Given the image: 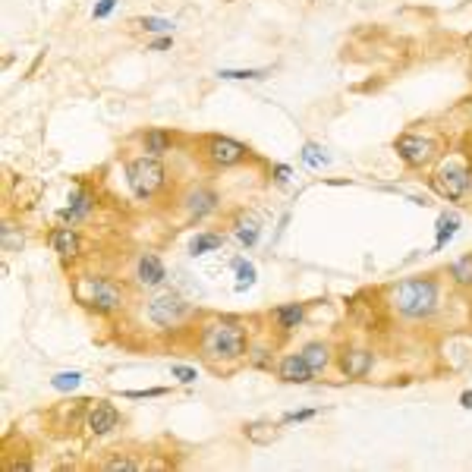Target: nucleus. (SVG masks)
Instances as JSON below:
<instances>
[{"label":"nucleus","mask_w":472,"mask_h":472,"mask_svg":"<svg viewBox=\"0 0 472 472\" xmlns=\"http://www.w3.org/2000/svg\"><path fill=\"white\" fill-rule=\"evenodd\" d=\"M469 183H472V177H469L466 167H441L432 177L434 192H438L441 199H450V202L463 199V195L469 192Z\"/></svg>","instance_id":"6"},{"label":"nucleus","mask_w":472,"mask_h":472,"mask_svg":"<svg viewBox=\"0 0 472 472\" xmlns=\"http://www.w3.org/2000/svg\"><path fill=\"white\" fill-rule=\"evenodd\" d=\"M167 271H164V262H161L158 255H142L139 258V267H136V280L142 287H158L164 284Z\"/></svg>","instance_id":"11"},{"label":"nucleus","mask_w":472,"mask_h":472,"mask_svg":"<svg viewBox=\"0 0 472 472\" xmlns=\"http://www.w3.org/2000/svg\"><path fill=\"white\" fill-rule=\"evenodd\" d=\"M120 425V413L114 410V403H95L88 413V432L95 434H108Z\"/></svg>","instance_id":"10"},{"label":"nucleus","mask_w":472,"mask_h":472,"mask_svg":"<svg viewBox=\"0 0 472 472\" xmlns=\"http://www.w3.org/2000/svg\"><path fill=\"white\" fill-rule=\"evenodd\" d=\"M460 403L466 406V410H472V391H466V393H463V397H460Z\"/></svg>","instance_id":"36"},{"label":"nucleus","mask_w":472,"mask_h":472,"mask_svg":"<svg viewBox=\"0 0 472 472\" xmlns=\"http://www.w3.org/2000/svg\"><path fill=\"white\" fill-rule=\"evenodd\" d=\"M151 47H154V51H167V47H171V38H158Z\"/></svg>","instance_id":"35"},{"label":"nucleus","mask_w":472,"mask_h":472,"mask_svg":"<svg viewBox=\"0 0 472 472\" xmlns=\"http://www.w3.org/2000/svg\"><path fill=\"white\" fill-rule=\"evenodd\" d=\"M202 347L214 359H239L249 350V337H246V328H239L236 321H214L202 334Z\"/></svg>","instance_id":"2"},{"label":"nucleus","mask_w":472,"mask_h":472,"mask_svg":"<svg viewBox=\"0 0 472 472\" xmlns=\"http://www.w3.org/2000/svg\"><path fill=\"white\" fill-rule=\"evenodd\" d=\"M393 302H397V309L406 318H428L438 309V284L428 277L403 280L393 290Z\"/></svg>","instance_id":"1"},{"label":"nucleus","mask_w":472,"mask_h":472,"mask_svg":"<svg viewBox=\"0 0 472 472\" xmlns=\"http://www.w3.org/2000/svg\"><path fill=\"white\" fill-rule=\"evenodd\" d=\"M280 378H284L287 384H309L312 381V365L306 362V356L302 353H293V356H284L280 359Z\"/></svg>","instance_id":"9"},{"label":"nucleus","mask_w":472,"mask_h":472,"mask_svg":"<svg viewBox=\"0 0 472 472\" xmlns=\"http://www.w3.org/2000/svg\"><path fill=\"white\" fill-rule=\"evenodd\" d=\"M221 79H265L267 69H221Z\"/></svg>","instance_id":"27"},{"label":"nucleus","mask_w":472,"mask_h":472,"mask_svg":"<svg viewBox=\"0 0 472 472\" xmlns=\"http://www.w3.org/2000/svg\"><path fill=\"white\" fill-rule=\"evenodd\" d=\"M0 243H4V252H19L23 249V234H16L13 224H4L0 227Z\"/></svg>","instance_id":"23"},{"label":"nucleus","mask_w":472,"mask_h":472,"mask_svg":"<svg viewBox=\"0 0 472 472\" xmlns=\"http://www.w3.org/2000/svg\"><path fill=\"white\" fill-rule=\"evenodd\" d=\"M393 148H397V154L406 161L410 167H422L432 161L434 154V142L425 136H413V132H406V136H400L397 142H393Z\"/></svg>","instance_id":"8"},{"label":"nucleus","mask_w":472,"mask_h":472,"mask_svg":"<svg viewBox=\"0 0 472 472\" xmlns=\"http://www.w3.org/2000/svg\"><path fill=\"white\" fill-rule=\"evenodd\" d=\"M456 227H460V217H456V214H441L438 217V239H434V249H444V246L454 239Z\"/></svg>","instance_id":"17"},{"label":"nucleus","mask_w":472,"mask_h":472,"mask_svg":"<svg viewBox=\"0 0 472 472\" xmlns=\"http://www.w3.org/2000/svg\"><path fill=\"white\" fill-rule=\"evenodd\" d=\"M183 205H186L189 214L199 221V217H205V214H211V211L217 208V192H211V189H192Z\"/></svg>","instance_id":"13"},{"label":"nucleus","mask_w":472,"mask_h":472,"mask_svg":"<svg viewBox=\"0 0 472 472\" xmlns=\"http://www.w3.org/2000/svg\"><path fill=\"white\" fill-rule=\"evenodd\" d=\"M51 246H54V252H57L63 262H69V258L79 255V236H76V230H69V227L54 230V234H51Z\"/></svg>","instance_id":"14"},{"label":"nucleus","mask_w":472,"mask_h":472,"mask_svg":"<svg viewBox=\"0 0 472 472\" xmlns=\"http://www.w3.org/2000/svg\"><path fill=\"white\" fill-rule=\"evenodd\" d=\"M274 173H277V177H274L277 183H287V180H290V167H274Z\"/></svg>","instance_id":"34"},{"label":"nucleus","mask_w":472,"mask_h":472,"mask_svg":"<svg viewBox=\"0 0 472 472\" xmlns=\"http://www.w3.org/2000/svg\"><path fill=\"white\" fill-rule=\"evenodd\" d=\"M234 267H236V274H239L236 290H246V287L255 284V265H252V262H243V258H236Z\"/></svg>","instance_id":"24"},{"label":"nucleus","mask_w":472,"mask_h":472,"mask_svg":"<svg viewBox=\"0 0 472 472\" xmlns=\"http://www.w3.org/2000/svg\"><path fill=\"white\" fill-rule=\"evenodd\" d=\"M88 208H91V195L86 192V189H79V192H76L73 195V199H69V208H63V221H69V224H73V221H79V217L82 214H88Z\"/></svg>","instance_id":"15"},{"label":"nucleus","mask_w":472,"mask_h":472,"mask_svg":"<svg viewBox=\"0 0 472 472\" xmlns=\"http://www.w3.org/2000/svg\"><path fill=\"white\" fill-rule=\"evenodd\" d=\"M205 154H208L211 164L234 167V164H239V161L246 158V145L236 142V139H230V136H211L208 145H205Z\"/></svg>","instance_id":"7"},{"label":"nucleus","mask_w":472,"mask_h":472,"mask_svg":"<svg viewBox=\"0 0 472 472\" xmlns=\"http://www.w3.org/2000/svg\"><path fill=\"white\" fill-rule=\"evenodd\" d=\"M186 312H189V306L183 302V296L173 293V290L158 293L151 302H148V318L161 328H173L177 321L186 318Z\"/></svg>","instance_id":"5"},{"label":"nucleus","mask_w":472,"mask_h":472,"mask_svg":"<svg viewBox=\"0 0 472 472\" xmlns=\"http://www.w3.org/2000/svg\"><path fill=\"white\" fill-rule=\"evenodd\" d=\"M302 161H306L309 167H325L328 164V154L321 151L318 145H306V148H302Z\"/></svg>","instance_id":"28"},{"label":"nucleus","mask_w":472,"mask_h":472,"mask_svg":"<svg viewBox=\"0 0 472 472\" xmlns=\"http://www.w3.org/2000/svg\"><path fill=\"white\" fill-rule=\"evenodd\" d=\"M161 393H164V387H151V391H126V397H161Z\"/></svg>","instance_id":"32"},{"label":"nucleus","mask_w":472,"mask_h":472,"mask_svg":"<svg viewBox=\"0 0 472 472\" xmlns=\"http://www.w3.org/2000/svg\"><path fill=\"white\" fill-rule=\"evenodd\" d=\"M145 151L151 154V158H161L164 151H171V136L161 129H148L145 132Z\"/></svg>","instance_id":"18"},{"label":"nucleus","mask_w":472,"mask_h":472,"mask_svg":"<svg viewBox=\"0 0 472 472\" xmlns=\"http://www.w3.org/2000/svg\"><path fill=\"white\" fill-rule=\"evenodd\" d=\"M171 372H173V378H180L183 384H192L195 378H199V375H195V369H189V365H173Z\"/></svg>","instance_id":"30"},{"label":"nucleus","mask_w":472,"mask_h":472,"mask_svg":"<svg viewBox=\"0 0 472 472\" xmlns=\"http://www.w3.org/2000/svg\"><path fill=\"white\" fill-rule=\"evenodd\" d=\"M51 384L57 387V391H76V387L82 384V375L79 372H60V375L51 378Z\"/></svg>","instance_id":"25"},{"label":"nucleus","mask_w":472,"mask_h":472,"mask_svg":"<svg viewBox=\"0 0 472 472\" xmlns=\"http://www.w3.org/2000/svg\"><path fill=\"white\" fill-rule=\"evenodd\" d=\"M450 277L460 287H472V255H463L450 265Z\"/></svg>","instance_id":"21"},{"label":"nucleus","mask_w":472,"mask_h":472,"mask_svg":"<svg viewBox=\"0 0 472 472\" xmlns=\"http://www.w3.org/2000/svg\"><path fill=\"white\" fill-rule=\"evenodd\" d=\"M104 469H108V472H139V469H142V463H136V460H126V456H120V460H110Z\"/></svg>","instance_id":"29"},{"label":"nucleus","mask_w":472,"mask_h":472,"mask_svg":"<svg viewBox=\"0 0 472 472\" xmlns=\"http://www.w3.org/2000/svg\"><path fill=\"white\" fill-rule=\"evenodd\" d=\"M79 296L88 309H95V312H101V315L117 312V309L123 306V290L108 277H86L79 287Z\"/></svg>","instance_id":"4"},{"label":"nucleus","mask_w":472,"mask_h":472,"mask_svg":"<svg viewBox=\"0 0 472 472\" xmlns=\"http://www.w3.org/2000/svg\"><path fill=\"white\" fill-rule=\"evenodd\" d=\"M315 410H302V413H290V415H284V422H306V419H312Z\"/></svg>","instance_id":"33"},{"label":"nucleus","mask_w":472,"mask_h":472,"mask_svg":"<svg viewBox=\"0 0 472 472\" xmlns=\"http://www.w3.org/2000/svg\"><path fill=\"white\" fill-rule=\"evenodd\" d=\"M114 6H117V0H101V4L95 6V13H91V16H95V19H104L110 10H114Z\"/></svg>","instance_id":"31"},{"label":"nucleus","mask_w":472,"mask_h":472,"mask_svg":"<svg viewBox=\"0 0 472 472\" xmlns=\"http://www.w3.org/2000/svg\"><path fill=\"white\" fill-rule=\"evenodd\" d=\"M236 239L243 246H255V239H258V221H252V217H239V221H236Z\"/></svg>","instance_id":"22"},{"label":"nucleus","mask_w":472,"mask_h":472,"mask_svg":"<svg viewBox=\"0 0 472 472\" xmlns=\"http://www.w3.org/2000/svg\"><path fill=\"white\" fill-rule=\"evenodd\" d=\"M221 243H224V239L217 234H199V236H192V243H189V255H205V252H214V249H221Z\"/></svg>","instance_id":"19"},{"label":"nucleus","mask_w":472,"mask_h":472,"mask_svg":"<svg viewBox=\"0 0 472 472\" xmlns=\"http://www.w3.org/2000/svg\"><path fill=\"white\" fill-rule=\"evenodd\" d=\"M302 356H306V362L312 365V372L328 369V362H330V350L325 347V343H309V347L302 350Z\"/></svg>","instance_id":"16"},{"label":"nucleus","mask_w":472,"mask_h":472,"mask_svg":"<svg viewBox=\"0 0 472 472\" xmlns=\"http://www.w3.org/2000/svg\"><path fill=\"white\" fill-rule=\"evenodd\" d=\"M126 180H129V189L139 195V199H151L161 186H164V164L158 158H136L129 167H126Z\"/></svg>","instance_id":"3"},{"label":"nucleus","mask_w":472,"mask_h":472,"mask_svg":"<svg viewBox=\"0 0 472 472\" xmlns=\"http://www.w3.org/2000/svg\"><path fill=\"white\" fill-rule=\"evenodd\" d=\"M274 318L280 321V328H287V330H290V328H296V325L302 321V306H299V302H290V306H280L277 312H274Z\"/></svg>","instance_id":"20"},{"label":"nucleus","mask_w":472,"mask_h":472,"mask_svg":"<svg viewBox=\"0 0 472 472\" xmlns=\"http://www.w3.org/2000/svg\"><path fill=\"white\" fill-rule=\"evenodd\" d=\"M372 362H375V359H372L369 350H347V353L340 356V369H343V375H350V378L369 375Z\"/></svg>","instance_id":"12"},{"label":"nucleus","mask_w":472,"mask_h":472,"mask_svg":"<svg viewBox=\"0 0 472 472\" xmlns=\"http://www.w3.org/2000/svg\"><path fill=\"white\" fill-rule=\"evenodd\" d=\"M136 25H142L145 32H171L173 29L171 19H161V16H142V19H136Z\"/></svg>","instance_id":"26"}]
</instances>
